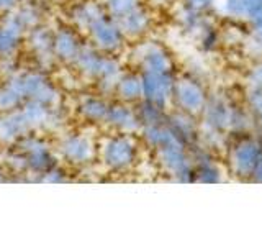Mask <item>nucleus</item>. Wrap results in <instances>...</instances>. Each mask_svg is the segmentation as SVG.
Listing matches in <instances>:
<instances>
[{
	"instance_id": "obj_1",
	"label": "nucleus",
	"mask_w": 262,
	"mask_h": 246,
	"mask_svg": "<svg viewBox=\"0 0 262 246\" xmlns=\"http://www.w3.org/2000/svg\"><path fill=\"white\" fill-rule=\"evenodd\" d=\"M229 169L241 179H251L254 169L262 159V141L254 138L251 133L241 135L239 139L229 146L228 150Z\"/></svg>"
},
{
	"instance_id": "obj_2",
	"label": "nucleus",
	"mask_w": 262,
	"mask_h": 246,
	"mask_svg": "<svg viewBox=\"0 0 262 246\" xmlns=\"http://www.w3.org/2000/svg\"><path fill=\"white\" fill-rule=\"evenodd\" d=\"M172 100H174L177 110L196 118L200 117L205 109L208 94L200 80L193 77H180L176 79L174 90H172Z\"/></svg>"
},
{
	"instance_id": "obj_3",
	"label": "nucleus",
	"mask_w": 262,
	"mask_h": 246,
	"mask_svg": "<svg viewBox=\"0 0 262 246\" xmlns=\"http://www.w3.org/2000/svg\"><path fill=\"white\" fill-rule=\"evenodd\" d=\"M234 107L236 105H233L223 95H213L208 97L200 117H203L205 125L213 135H221L225 131H231Z\"/></svg>"
},
{
	"instance_id": "obj_4",
	"label": "nucleus",
	"mask_w": 262,
	"mask_h": 246,
	"mask_svg": "<svg viewBox=\"0 0 262 246\" xmlns=\"http://www.w3.org/2000/svg\"><path fill=\"white\" fill-rule=\"evenodd\" d=\"M141 80L146 100L166 109V105L172 100V90L176 84L174 72H144Z\"/></svg>"
},
{
	"instance_id": "obj_5",
	"label": "nucleus",
	"mask_w": 262,
	"mask_h": 246,
	"mask_svg": "<svg viewBox=\"0 0 262 246\" xmlns=\"http://www.w3.org/2000/svg\"><path fill=\"white\" fill-rule=\"evenodd\" d=\"M216 8L231 20L244 22L249 27L262 23V0H218Z\"/></svg>"
},
{
	"instance_id": "obj_6",
	"label": "nucleus",
	"mask_w": 262,
	"mask_h": 246,
	"mask_svg": "<svg viewBox=\"0 0 262 246\" xmlns=\"http://www.w3.org/2000/svg\"><path fill=\"white\" fill-rule=\"evenodd\" d=\"M136 146L128 136H118L110 139L103 148V159L110 168L123 169L135 161Z\"/></svg>"
},
{
	"instance_id": "obj_7",
	"label": "nucleus",
	"mask_w": 262,
	"mask_h": 246,
	"mask_svg": "<svg viewBox=\"0 0 262 246\" xmlns=\"http://www.w3.org/2000/svg\"><path fill=\"white\" fill-rule=\"evenodd\" d=\"M139 61H141L144 72H172V69H174L170 56L159 45L143 46Z\"/></svg>"
},
{
	"instance_id": "obj_8",
	"label": "nucleus",
	"mask_w": 262,
	"mask_h": 246,
	"mask_svg": "<svg viewBox=\"0 0 262 246\" xmlns=\"http://www.w3.org/2000/svg\"><path fill=\"white\" fill-rule=\"evenodd\" d=\"M90 30H92V35H94V39L97 41V45L103 49H115L121 43L123 33L118 28V25L108 22L105 16L97 18L90 25Z\"/></svg>"
},
{
	"instance_id": "obj_9",
	"label": "nucleus",
	"mask_w": 262,
	"mask_h": 246,
	"mask_svg": "<svg viewBox=\"0 0 262 246\" xmlns=\"http://www.w3.org/2000/svg\"><path fill=\"white\" fill-rule=\"evenodd\" d=\"M147 25H149V16H147L139 7L118 18V28L121 30V33L131 35V36L143 33L147 28Z\"/></svg>"
},
{
	"instance_id": "obj_10",
	"label": "nucleus",
	"mask_w": 262,
	"mask_h": 246,
	"mask_svg": "<svg viewBox=\"0 0 262 246\" xmlns=\"http://www.w3.org/2000/svg\"><path fill=\"white\" fill-rule=\"evenodd\" d=\"M62 153L66 154V158L74 162H84L92 158V145L87 138L74 136L64 141Z\"/></svg>"
},
{
	"instance_id": "obj_11",
	"label": "nucleus",
	"mask_w": 262,
	"mask_h": 246,
	"mask_svg": "<svg viewBox=\"0 0 262 246\" xmlns=\"http://www.w3.org/2000/svg\"><path fill=\"white\" fill-rule=\"evenodd\" d=\"M106 120H108L112 125L120 128L121 131H126V133H131V131L138 130L139 127L138 115H135V112H131L126 107H120V105L108 109Z\"/></svg>"
},
{
	"instance_id": "obj_12",
	"label": "nucleus",
	"mask_w": 262,
	"mask_h": 246,
	"mask_svg": "<svg viewBox=\"0 0 262 246\" xmlns=\"http://www.w3.org/2000/svg\"><path fill=\"white\" fill-rule=\"evenodd\" d=\"M28 127H30V123L25 118L23 113L12 115V117L0 121V138L5 139V141H10L16 135L23 133Z\"/></svg>"
},
{
	"instance_id": "obj_13",
	"label": "nucleus",
	"mask_w": 262,
	"mask_h": 246,
	"mask_svg": "<svg viewBox=\"0 0 262 246\" xmlns=\"http://www.w3.org/2000/svg\"><path fill=\"white\" fill-rule=\"evenodd\" d=\"M117 87H118V94L125 100H136V98L143 97V80L138 76L120 77Z\"/></svg>"
},
{
	"instance_id": "obj_14",
	"label": "nucleus",
	"mask_w": 262,
	"mask_h": 246,
	"mask_svg": "<svg viewBox=\"0 0 262 246\" xmlns=\"http://www.w3.org/2000/svg\"><path fill=\"white\" fill-rule=\"evenodd\" d=\"M77 61H79V66L82 68V71L90 74V76H98V74H100L103 57L97 56L92 49H89V48L82 49L77 56Z\"/></svg>"
},
{
	"instance_id": "obj_15",
	"label": "nucleus",
	"mask_w": 262,
	"mask_h": 246,
	"mask_svg": "<svg viewBox=\"0 0 262 246\" xmlns=\"http://www.w3.org/2000/svg\"><path fill=\"white\" fill-rule=\"evenodd\" d=\"M54 51L61 57H74L77 54L76 39L69 33H59L54 41Z\"/></svg>"
},
{
	"instance_id": "obj_16",
	"label": "nucleus",
	"mask_w": 262,
	"mask_h": 246,
	"mask_svg": "<svg viewBox=\"0 0 262 246\" xmlns=\"http://www.w3.org/2000/svg\"><path fill=\"white\" fill-rule=\"evenodd\" d=\"M82 113L90 120H103L108 115V107L100 100H85L82 104Z\"/></svg>"
},
{
	"instance_id": "obj_17",
	"label": "nucleus",
	"mask_w": 262,
	"mask_h": 246,
	"mask_svg": "<svg viewBox=\"0 0 262 246\" xmlns=\"http://www.w3.org/2000/svg\"><path fill=\"white\" fill-rule=\"evenodd\" d=\"M23 115H25V118L28 120L30 127L31 125H39V123H43L46 120V110H45L43 104L38 102V100L28 104L27 109H25V112H23Z\"/></svg>"
},
{
	"instance_id": "obj_18",
	"label": "nucleus",
	"mask_w": 262,
	"mask_h": 246,
	"mask_svg": "<svg viewBox=\"0 0 262 246\" xmlns=\"http://www.w3.org/2000/svg\"><path fill=\"white\" fill-rule=\"evenodd\" d=\"M248 109L256 118V123L262 125V90L249 87L248 92Z\"/></svg>"
},
{
	"instance_id": "obj_19",
	"label": "nucleus",
	"mask_w": 262,
	"mask_h": 246,
	"mask_svg": "<svg viewBox=\"0 0 262 246\" xmlns=\"http://www.w3.org/2000/svg\"><path fill=\"white\" fill-rule=\"evenodd\" d=\"M105 2L108 5L110 12L117 16V18L138 8V0H105Z\"/></svg>"
},
{
	"instance_id": "obj_20",
	"label": "nucleus",
	"mask_w": 262,
	"mask_h": 246,
	"mask_svg": "<svg viewBox=\"0 0 262 246\" xmlns=\"http://www.w3.org/2000/svg\"><path fill=\"white\" fill-rule=\"evenodd\" d=\"M20 97H21V94L10 84L7 89L0 90V109H2V110L4 109H12L13 105L18 104Z\"/></svg>"
},
{
	"instance_id": "obj_21",
	"label": "nucleus",
	"mask_w": 262,
	"mask_h": 246,
	"mask_svg": "<svg viewBox=\"0 0 262 246\" xmlns=\"http://www.w3.org/2000/svg\"><path fill=\"white\" fill-rule=\"evenodd\" d=\"M20 35H16L15 31L8 30V28H2L0 30V53H8L12 51L16 45V39H18Z\"/></svg>"
},
{
	"instance_id": "obj_22",
	"label": "nucleus",
	"mask_w": 262,
	"mask_h": 246,
	"mask_svg": "<svg viewBox=\"0 0 262 246\" xmlns=\"http://www.w3.org/2000/svg\"><path fill=\"white\" fill-rule=\"evenodd\" d=\"M216 4H218V0H184L185 7L200 13L208 12L211 8H216Z\"/></svg>"
},
{
	"instance_id": "obj_23",
	"label": "nucleus",
	"mask_w": 262,
	"mask_h": 246,
	"mask_svg": "<svg viewBox=\"0 0 262 246\" xmlns=\"http://www.w3.org/2000/svg\"><path fill=\"white\" fill-rule=\"evenodd\" d=\"M33 46H35L39 53H46L51 48V39H49L46 31H36L33 35Z\"/></svg>"
},
{
	"instance_id": "obj_24",
	"label": "nucleus",
	"mask_w": 262,
	"mask_h": 246,
	"mask_svg": "<svg viewBox=\"0 0 262 246\" xmlns=\"http://www.w3.org/2000/svg\"><path fill=\"white\" fill-rule=\"evenodd\" d=\"M249 87L262 90V61L249 71Z\"/></svg>"
},
{
	"instance_id": "obj_25",
	"label": "nucleus",
	"mask_w": 262,
	"mask_h": 246,
	"mask_svg": "<svg viewBox=\"0 0 262 246\" xmlns=\"http://www.w3.org/2000/svg\"><path fill=\"white\" fill-rule=\"evenodd\" d=\"M16 18L20 20V23L23 27H28V25H35L36 23V15L35 12L31 10H21L18 15H16Z\"/></svg>"
},
{
	"instance_id": "obj_26",
	"label": "nucleus",
	"mask_w": 262,
	"mask_h": 246,
	"mask_svg": "<svg viewBox=\"0 0 262 246\" xmlns=\"http://www.w3.org/2000/svg\"><path fill=\"white\" fill-rule=\"evenodd\" d=\"M16 4V0H0V10H4V8H10Z\"/></svg>"
},
{
	"instance_id": "obj_27",
	"label": "nucleus",
	"mask_w": 262,
	"mask_h": 246,
	"mask_svg": "<svg viewBox=\"0 0 262 246\" xmlns=\"http://www.w3.org/2000/svg\"><path fill=\"white\" fill-rule=\"evenodd\" d=\"M152 2H154L156 5H166V4L172 2V0H152Z\"/></svg>"
}]
</instances>
